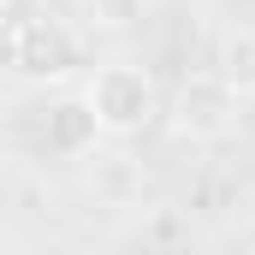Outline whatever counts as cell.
I'll return each instance as SVG.
<instances>
[{
  "label": "cell",
  "instance_id": "obj_5",
  "mask_svg": "<svg viewBox=\"0 0 255 255\" xmlns=\"http://www.w3.org/2000/svg\"><path fill=\"white\" fill-rule=\"evenodd\" d=\"M214 71H220L238 95H255V24H238V30H226V36H220Z\"/></svg>",
  "mask_w": 255,
  "mask_h": 255
},
{
  "label": "cell",
  "instance_id": "obj_4",
  "mask_svg": "<svg viewBox=\"0 0 255 255\" xmlns=\"http://www.w3.org/2000/svg\"><path fill=\"white\" fill-rule=\"evenodd\" d=\"M42 136H48V154H65V160L89 154V148H95V136H101L89 95H65L60 107L48 113V130H42Z\"/></svg>",
  "mask_w": 255,
  "mask_h": 255
},
{
  "label": "cell",
  "instance_id": "obj_2",
  "mask_svg": "<svg viewBox=\"0 0 255 255\" xmlns=\"http://www.w3.org/2000/svg\"><path fill=\"white\" fill-rule=\"evenodd\" d=\"M238 119H244V95L220 71H196L172 95V130L190 136V142H220V136L238 130Z\"/></svg>",
  "mask_w": 255,
  "mask_h": 255
},
{
  "label": "cell",
  "instance_id": "obj_3",
  "mask_svg": "<svg viewBox=\"0 0 255 255\" xmlns=\"http://www.w3.org/2000/svg\"><path fill=\"white\" fill-rule=\"evenodd\" d=\"M6 65L18 77H30V83H48V77H65L77 65V42L54 18H24L12 30V42H6Z\"/></svg>",
  "mask_w": 255,
  "mask_h": 255
},
{
  "label": "cell",
  "instance_id": "obj_1",
  "mask_svg": "<svg viewBox=\"0 0 255 255\" xmlns=\"http://www.w3.org/2000/svg\"><path fill=\"white\" fill-rule=\"evenodd\" d=\"M83 95L95 107L101 136H142V130L160 119V83L142 65H101Z\"/></svg>",
  "mask_w": 255,
  "mask_h": 255
}]
</instances>
